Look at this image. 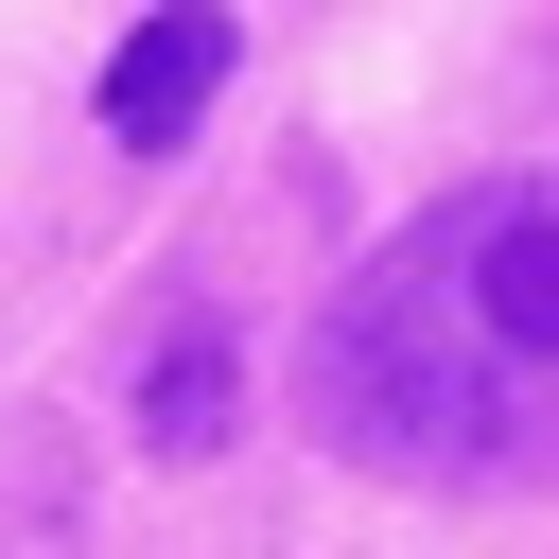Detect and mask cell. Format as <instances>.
I'll list each match as a JSON object with an SVG mask.
<instances>
[{
    "instance_id": "obj_1",
    "label": "cell",
    "mask_w": 559,
    "mask_h": 559,
    "mask_svg": "<svg viewBox=\"0 0 559 559\" xmlns=\"http://www.w3.org/2000/svg\"><path fill=\"white\" fill-rule=\"evenodd\" d=\"M297 419L402 489L542 472L559 454V157L384 227L297 332Z\"/></svg>"
},
{
    "instance_id": "obj_3",
    "label": "cell",
    "mask_w": 559,
    "mask_h": 559,
    "mask_svg": "<svg viewBox=\"0 0 559 559\" xmlns=\"http://www.w3.org/2000/svg\"><path fill=\"white\" fill-rule=\"evenodd\" d=\"M227 419H245V332L227 314H175L157 349H140V454H227Z\"/></svg>"
},
{
    "instance_id": "obj_2",
    "label": "cell",
    "mask_w": 559,
    "mask_h": 559,
    "mask_svg": "<svg viewBox=\"0 0 559 559\" xmlns=\"http://www.w3.org/2000/svg\"><path fill=\"white\" fill-rule=\"evenodd\" d=\"M227 52H245L227 0H157V17L105 52V140H122V157H175V140L227 105Z\"/></svg>"
}]
</instances>
